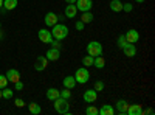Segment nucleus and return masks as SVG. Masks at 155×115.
I'll return each instance as SVG.
<instances>
[{"label": "nucleus", "instance_id": "f257e3e1", "mask_svg": "<svg viewBox=\"0 0 155 115\" xmlns=\"http://www.w3.org/2000/svg\"><path fill=\"white\" fill-rule=\"evenodd\" d=\"M51 28H53V30H51V36H53V39L62 41V39H65V37L68 36V27H67V25H64V23L58 22Z\"/></svg>", "mask_w": 155, "mask_h": 115}, {"label": "nucleus", "instance_id": "f03ea898", "mask_svg": "<svg viewBox=\"0 0 155 115\" xmlns=\"http://www.w3.org/2000/svg\"><path fill=\"white\" fill-rule=\"evenodd\" d=\"M53 103H54V110H56L58 113H64V115H68V113H70L68 100L59 96V98H56V100L53 101Z\"/></svg>", "mask_w": 155, "mask_h": 115}, {"label": "nucleus", "instance_id": "7ed1b4c3", "mask_svg": "<svg viewBox=\"0 0 155 115\" xmlns=\"http://www.w3.org/2000/svg\"><path fill=\"white\" fill-rule=\"evenodd\" d=\"M85 50H87V55L93 56V58L102 55V45H101V42H96V41L88 42L87 47H85Z\"/></svg>", "mask_w": 155, "mask_h": 115}, {"label": "nucleus", "instance_id": "20e7f679", "mask_svg": "<svg viewBox=\"0 0 155 115\" xmlns=\"http://www.w3.org/2000/svg\"><path fill=\"white\" fill-rule=\"evenodd\" d=\"M74 79H76V84H85V83H88V79H90L88 70L85 67H79L76 70V73H74Z\"/></svg>", "mask_w": 155, "mask_h": 115}, {"label": "nucleus", "instance_id": "39448f33", "mask_svg": "<svg viewBox=\"0 0 155 115\" xmlns=\"http://www.w3.org/2000/svg\"><path fill=\"white\" fill-rule=\"evenodd\" d=\"M76 8L78 11H81V12H85V11H90L93 8V2L92 0H76Z\"/></svg>", "mask_w": 155, "mask_h": 115}, {"label": "nucleus", "instance_id": "423d86ee", "mask_svg": "<svg viewBox=\"0 0 155 115\" xmlns=\"http://www.w3.org/2000/svg\"><path fill=\"white\" fill-rule=\"evenodd\" d=\"M96 98H98V92L95 90V89H88V90H85V92H84V101H85L87 104L95 103Z\"/></svg>", "mask_w": 155, "mask_h": 115}, {"label": "nucleus", "instance_id": "0eeeda50", "mask_svg": "<svg viewBox=\"0 0 155 115\" xmlns=\"http://www.w3.org/2000/svg\"><path fill=\"white\" fill-rule=\"evenodd\" d=\"M44 22H45V25L47 27H53V25H56L58 22H59V16L56 14V12H47L45 14V19H44Z\"/></svg>", "mask_w": 155, "mask_h": 115}, {"label": "nucleus", "instance_id": "6e6552de", "mask_svg": "<svg viewBox=\"0 0 155 115\" xmlns=\"http://www.w3.org/2000/svg\"><path fill=\"white\" fill-rule=\"evenodd\" d=\"M37 37H39V41L44 42V44H50L51 41H53L51 31H48V30H39L37 31Z\"/></svg>", "mask_w": 155, "mask_h": 115}, {"label": "nucleus", "instance_id": "1a4fd4ad", "mask_svg": "<svg viewBox=\"0 0 155 115\" xmlns=\"http://www.w3.org/2000/svg\"><path fill=\"white\" fill-rule=\"evenodd\" d=\"M47 67H48V59H47L45 56H37L36 64H34V70H37V72H44Z\"/></svg>", "mask_w": 155, "mask_h": 115}, {"label": "nucleus", "instance_id": "9d476101", "mask_svg": "<svg viewBox=\"0 0 155 115\" xmlns=\"http://www.w3.org/2000/svg\"><path fill=\"white\" fill-rule=\"evenodd\" d=\"M124 36H126V41L130 42V44H137L140 41V33L137 30H134V28L129 30L127 33H124Z\"/></svg>", "mask_w": 155, "mask_h": 115}, {"label": "nucleus", "instance_id": "9b49d317", "mask_svg": "<svg viewBox=\"0 0 155 115\" xmlns=\"http://www.w3.org/2000/svg\"><path fill=\"white\" fill-rule=\"evenodd\" d=\"M127 107H129V103H127L126 100H118V101H116V109H115V113L126 115V113H127Z\"/></svg>", "mask_w": 155, "mask_h": 115}, {"label": "nucleus", "instance_id": "f8f14e48", "mask_svg": "<svg viewBox=\"0 0 155 115\" xmlns=\"http://www.w3.org/2000/svg\"><path fill=\"white\" fill-rule=\"evenodd\" d=\"M6 78H8V81H11V83H17V81L20 79V73H19V70H16V69H9V70L6 72Z\"/></svg>", "mask_w": 155, "mask_h": 115}, {"label": "nucleus", "instance_id": "ddd939ff", "mask_svg": "<svg viewBox=\"0 0 155 115\" xmlns=\"http://www.w3.org/2000/svg\"><path fill=\"white\" fill-rule=\"evenodd\" d=\"M123 52H124V55H126L127 58H134V56L137 55V47H135V44L129 42V44L123 48Z\"/></svg>", "mask_w": 155, "mask_h": 115}, {"label": "nucleus", "instance_id": "4468645a", "mask_svg": "<svg viewBox=\"0 0 155 115\" xmlns=\"http://www.w3.org/2000/svg\"><path fill=\"white\" fill-rule=\"evenodd\" d=\"M59 56H61V50L59 48H50L48 52H47V56L45 58L48 61H58Z\"/></svg>", "mask_w": 155, "mask_h": 115}, {"label": "nucleus", "instance_id": "2eb2a0df", "mask_svg": "<svg viewBox=\"0 0 155 115\" xmlns=\"http://www.w3.org/2000/svg\"><path fill=\"white\" fill-rule=\"evenodd\" d=\"M141 112H143L141 104H129L126 115H141Z\"/></svg>", "mask_w": 155, "mask_h": 115}, {"label": "nucleus", "instance_id": "dca6fc26", "mask_svg": "<svg viewBox=\"0 0 155 115\" xmlns=\"http://www.w3.org/2000/svg\"><path fill=\"white\" fill-rule=\"evenodd\" d=\"M59 93H61L59 89L50 87V89H47V100H50V101H54L56 98H59Z\"/></svg>", "mask_w": 155, "mask_h": 115}, {"label": "nucleus", "instance_id": "f3484780", "mask_svg": "<svg viewBox=\"0 0 155 115\" xmlns=\"http://www.w3.org/2000/svg\"><path fill=\"white\" fill-rule=\"evenodd\" d=\"M64 12H65V17L73 19V17H76V14H78V8H76V5H67Z\"/></svg>", "mask_w": 155, "mask_h": 115}, {"label": "nucleus", "instance_id": "a211bd4d", "mask_svg": "<svg viewBox=\"0 0 155 115\" xmlns=\"http://www.w3.org/2000/svg\"><path fill=\"white\" fill-rule=\"evenodd\" d=\"M62 84H64V87H67V89H74V86H76V79H74V76H65V78L62 79Z\"/></svg>", "mask_w": 155, "mask_h": 115}, {"label": "nucleus", "instance_id": "6ab92c4d", "mask_svg": "<svg viewBox=\"0 0 155 115\" xmlns=\"http://www.w3.org/2000/svg\"><path fill=\"white\" fill-rule=\"evenodd\" d=\"M110 9L113 12H121L123 11V3H121V0H112V2L109 3Z\"/></svg>", "mask_w": 155, "mask_h": 115}, {"label": "nucleus", "instance_id": "aec40b11", "mask_svg": "<svg viewBox=\"0 0 155 115\" xmlns=\"http://www.w3.org/2000/svg\"><path fill=\"white\" fill-rule=\"evenodd\" d=\"M98 113H101V115H113L115 113V109L110 104H104L101 109H98Z\"/></svg>", "mask_w": 155, "mask_h": 115}, {"label": "nucleus", "instance_id": "412c9836", "mask_svg": "<svg viewBox=\"0 0 155 115\" xmlns=\"http://www.w3.org/2000/svg\"><path fill=\"white\" fill-rule=\"evenodd\" d=\"M93 66H95L96 69H104V67H106V59L102 58L101 55H99V56H95V58H93Z\"/></svg>", "mask_w": 155, "mask_h": 115}, {"label": "nucleus", "instance_id": "4be33fe9", "mask_svg": "<svg viewBox=\"0 0 155 115\" xmlns=\"http://www.w3.org/2000/svg\"><path fill=\"white\" fill-rule=\"evenodd\" d=\"M28 110H30V113H34V115H37V113H41V112H42V109H41V104L34 103V101L28 104Z\"/></svg>", "mask_w": 155, "mask_h": 115}, {"label": "nucleus", "instance_id": "5701e85b", "mask_svg": "<svg viewBox=\"0 0 155 115\" xmlns=\"http://www.w3.org/2000/svg\"><path fill=\"white\" fill-rule=\"evenodd\" d=\"M17 0H3V8L6 9V11H11V9H14L16 6H17Z\"/></svg>", "mask_w": 155, "mask_h": 115}, {"label": "nucleus", "instance_id": "b1692460", "mask_svg": "<svg viewBox=\"0 0 155 115\" xmlns=\"http://www.w3.org/2000/svg\"><path fill=\"white\" fill-rule=\"evenodd\" d=\"M93 14L90 11H85V12H82V16H81V22H84V23H90V22H93Z\"/></svg>", "mask_w": 155, "mask_h": 115}, {"label": "nucleus", "instance_id": "393cba45", "mask_svg": "<svg viewBox=\"0 0 155 115\" xmlns=\"http://www.w3.org/2000/svg\"><path fill=\"white\" fill-rule=\"evenodd\" d=\"M12 96H14V90H11V89H8V87H3L2 89V98L11 100Z\"/></svg>", "mask_w": 155, "mask_h": 115}, {"label": "nucleus", "instance_id": "a878e982", "mask_svg": "<svg viewBox=\"0 0 155 115\" xmlns=\"http://www.w3.org/2000/svg\"><path fill=\"white\" fill-rule=\"evenodd\" d=\"M127 44H129V42L126 41V36H124V34H120V36H118V39H116V45H118V47L123 50Z\"/></svg>", "mask_w": 155, "mask_h": 115}, {"label": "nucleus", "instance_id": "bb28decb", "mask_svg": "<svg viewBox=\"0 0 155 115\" xmlns=\"http://www.w3.org/2000/svg\"><path fill=\"white\" fill-rule=\"evenodd\" d=\"M82 64H84L85 67H92V66H93V56H90V55L84 56V58H82Z\"/></svg>", "mask_w": 155, "mask_h": 115}, {"label": "nucleus", "instance_id": "cd10ccee", "mask_svg": "<svg viewBox=\"0 0 155 115\" xmlns=\"http://www.w3.org/2000/svg\"><path fill=\"white\" fill-rule=\"evenodd\" d=\"M59 96L65 98V100H70V96H71V90H70V89H67V87H64V90H61Z\"/></svg>", "mask_w": 155, "mask_h": 115}, {"label": "nucleus", "instance_id": "c85d7f7f", "mask_svg": "<svg viewBox=\"0 0 155 115\" xmlns=\"http://www.w3.org/2000/svg\"><path fill=\"white\" fill-rule=\"evenodd\" d=\"M85 113H87V115H98V109H96L95 106H87Z\"/></svg>", "mask_w": 155, "mask_h": 115}, {"label": "nucleus", "instance_id": "c756f323", "mask_svg": "<svg viewBox=\"0 0 155 115\" xmlns=\"http://www.w3.org/2000/svg\"><path fill=\"white\" fill-rule=\"evenodd\" d=\"M8 78H6V75H0V89H3L8 86Z\"/></svg>", "mask_w": 155, "mask_h": 115}, {"label": "nucleus", "instance_id": "7c9ffc66", "mask_svg": "<svg viewBox=\"0 0 155 115\" xmlns=\"http://www.w3.org/2000/svg\"><path fill=\"white\" fill-rule=\"evenodd\" d=\"M93 89H95L96 92H102V90H104V83H102V81H96L95 86H93Z\"/></svg>", "mask_w": 155, "mask_h": 115}, {"label": "nucleus", "instance_id": "2f4dec72", "mask_svg": "<svg viewBox=\"0 0 155 115\" xmlns=\"http://www.w3.org/2000/svg\"><path fill=\"white\" fill-rule=\"evenodd\" d=\"M132 9H134V5H132V3H123V11L130 12Z\"/></svg>", "mask_w": 155, "mask_h": 115}, {"label": "nucleus", "instance_id": "473e14b6", "mask_svg": "<svg viewBox=\"0 0 155 115\" xmlns=\"http://www.w3.org/2000/svg\"><path fill=\"white\" fill-rule=\"evenodd\" d=\"M84 25H85L84 22H81V20H78V22L74 23V28H76L78 31H82V30H84Z\"/></svg>", "mask_w": 155, "mask_h": 115}, {"label": "nucleus", "instance_id": "72a5a7b5", "mask_svg": "<svg viewBox=\"0 0 155 115\" xmlns=\"http://www.w3.org/2000/svg\"><path fill=\"white\" fill-rule=\"evenodd\" d=\"M14 104H16L17 107H23V106H25V101H23L22 98H17V100H14Z\"/></svg>", "mask_w": 155, "mask_h": 115}, {"label": "nucleus", "instance_id": "f704fd0d", "mask_svg": "<svg viewBox=\"0 0 155 115\" xmlns=\"http://www.w3.org/2000/svg\"><path fill=\"white\" fill-rule=\"evenodd\" d=\"M50 44H51V48H59V50H61V42H59L58 39H54V41H51Z\"/></svg>", "mask_w": 155, "mask_h": 115}, {"label": "nucleus", "instance_id": "c9c22d12", "mask_svg": "<svg viewBox=\"0 0 155 115\" xmlns=\"http://www.w3.org/2000/svg\"><path fill=\"white\" fill-rule=\"evenodd\" d=\"M22 89H23V83L20 79L17 83H14V90H22Z\"/></svg>", "mask_w": 155, "mask_h": 115}, {"label": "nucleus", "instance_id": "e433bc0d", "mask_svg": "<svg viewBox=\"0 0 155 115\" xmlns=\"http://www.w3.org/2000/svg\"><path fill=\"white\" fill-rule=\"evenodd\" d=\"M141 115H153V109L152 107H149V109H143V112H141Z\"/></svg>", "mask_w": 155, "mask_h": 115}, {"label": "nucleus", "instance_id": "4c0bfd02", "mask_svg": "<svg viewBox=\"0 0 155 115\" xmlns=\"http://www.w3.org/2000/svg\"><path fill=\"white\" fill-rule=\"evenodd\" d=\"M65 2H67V5H74L76 0H65Z\"/></svg>", "mask_w": 155, "mask_h": 115}, {"label": "nucleus", "instance_id": "58836bf2", "mask_svg": "<svg viewBox=\"0 0 155 115\" xmlns=\"http://www.w3.org/2000/svg\"><path fill=\"white\" fill-rule=\"evenodd\" d=\"M135 2H137V3H144L146 0H135Z\"/></svg>", "mask_w": 155, "mask_h": 115}, {"label": "nucleus", "instance_id": "ea45409f", "mask_svg": "<svg viewBox=\"0 0 155 115\" xmlns=\"http://www.w3.org/2000/svg\"><path fill=\"white\" fill-rule=\"evenodd\" d=\"M0 8H3V0H0Z\"/></svg>", "mask_w": 155, "mask_h": 115}, {"label": "nucleus", "instance_id": "a19ab883", "mask_svg": "<svg viewBox=\"0 0 155 115\" xmlns=\"http://www.w3.org/2000/svg\"><path fill=\"white\" fill-rule=\"evenodd\" d=\"M0 98H2V89H0Z\"/></svg>", "mask_w": 155, "mask_h": 115}, {"label": "nucleus", "instance_id": "79ce46f5", "mask_svg": "<svg viewBox=\"0 0 155 115\" xmlns=\"http://www.w3.org/2000/svg\"><path fill=\"white\" fill-rule=\"evenodd\" d=\"M0 27H2V23H0Z\"/></svg>", "mask_w": 155, "mask_h": 115}]
</instances>
